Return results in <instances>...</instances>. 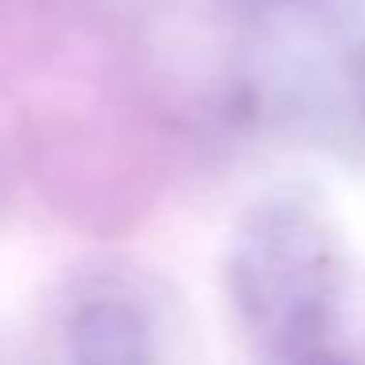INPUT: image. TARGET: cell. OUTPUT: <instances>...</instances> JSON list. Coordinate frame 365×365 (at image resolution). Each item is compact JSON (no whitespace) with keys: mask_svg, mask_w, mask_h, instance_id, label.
<instances>
[{"mask_svg":"<svg viewBox=\"0 0 365 365\" xmlns=\"http://www.w3.org/2000/svg\"><path fill=\"white\" fill-rule=\"evenodd\" d=\"M341 244L310 200L267 197L228 247V302L267 365H299L338 346Z\"/></svg>","mask_w":365,"mask_h":365,"instance_id":"1","label":"cell"},{"mask_svg":"<svg viewBox=\"0 0 365 365\" xmlns=\"http://www.w3.org/2000/svg\"><path fill=\"white\" fill-rule=\"evenodd\" d=\"M75 365H158V326L122 287L87 291L67 322Z\"/></svg>","mask_w":365,"mask_h":365,"instance_id":"2","label":"cell"},{"mask_svg":"<svg viewBox=\"0 0 365 365\" xmlns=\"http://www.w3.org/2000/svg\"><path fill=\"white\" fill-rule=\"evenodd\" d=\"M299 365H354V357L341 346H334V349H326V354H318V357H307V361H299Z\"/></svg>","mask_w":365,"mask_h":365,"instance_id":"3","label":"cell"},{"mask_svg":"<svg viewBox=\"0 0 365 365\" xmlns=\"http://www.w3.org/2000/svg\"><path fill=\"white\" fill-rule=\"evenodd\" d=\"M357 98H361V106H365V67H361V75H357Z\"/></svg>","mask_w":365,"mask_h":365,"instance_id":"4","label":"cell"}]
</instances>
